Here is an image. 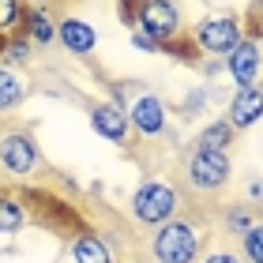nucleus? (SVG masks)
<instances>
[{
    "label": "nucleus",
    "instance_id": "obj_28",
    "mask_svg": "<svg viewBox=\"0 0 263 263\" xmlns=\"http://www.w3.org/2000/svg\"><path fill=\"white\" fill-rule=\"evenodd\" d=\"M259 90H263V83H259Z\"/></svg>",
    "mask_w": 263,
    "mask_h": 263
},
{
    "label": "nucleus",
    "instance_id": "obj_8",
    "mask_svg": "<svg viewBox=\"0 0 263 263\" xmlns=\"http://www.w3.org/2000/svg\"><path fill=\"white\" fill-rule=\"evenodd\" d=\"M259 68H263V42L252 38V34H245L241 45L222 61V71H226V79H230L233 87H256Z\"/></svg>",
    "mask_w": 263,
    "mask_h": 263
},
{
    "label": "nucleus",
    "instance_id": "obj_20",
    "mask_svg": "<svg viewBox=\"0 0 263 263\" xmlns=\"http://www.w3.org/2000/svg\"><path fill=\"white\" fill-rule=\"evenodd\" d=\"M241 256H245V263H263V222H256L241 237Z\"/></svg>",
    "mask_w": 263,
    "mask_h": 263
},
{
    "label": "nucleus",
    "instance_id": "obj_3",
    "mask_svg": "<svg viewBox=\"0 0 263 263\" xmlns=\"http://www.w3.org/2000/svg\"><path fill=\"white\" fill-rule=\"evenodd\" d=\"M184 184L192 188L196 196H218L226 192V184L233 181V158L226 151H207V147H192L181 162Z\"/></svg>",
    "mask_w": 263,
    "mask_h": 263
},
{
    "label": "nucleus",
    "instance_id": "obj_18",
    "mask_svg": "<svg viewBox=\"0 0 263 263\" xmlns=\"http://www.w3.org/2000/svg\"><path fill=\"white\" fill-rule=\"evenodd\" d=\"M23 11H27L23 0H0V38H11L23 27Z\"/></svg>",
    "mask_w": 263,
    "mask_h": 263
},
{
    "label": "nucleus",
    "instance_id": "obj_22",
    "mask_svg": "<svg viewBox=\"0 0 263 263\" xmlns=\"http://www.w3.org/2000/svg\"><path fill=\"white\" fill-rule=\"evenodd\" d=\"M132 49H139V53H162V45L158 42H154V38H147V34H143V30H132Z\"/></svg>",
    "mask_w": 263,
    "mask_h": 263
},
{
    "label": "nucleus",
    "instance_id": "obj_25",
    "mask_svg": "<svg viewBox=\"0 0 263 263\" xmlns=\"http://www.w3.org/2000/svg\"><path fill=\"white\" fill-rule=\"evenodd\" d=\"M203 105H207V90L199 87V90H192V98L184 102V113H196V109H203Z\"/></svg>",
    "mask_w": 263,
    "mask_h": 263
},
{
    "label": "nucleus",
    "instance_id": "obj_24",
    "mask_svg": "<svg viewBox=\"0 0 263 263\" xmlns=\"http://www.w3.org/2000/svg\"><path fill=\"white\" fill-rule=\"evenodd\" d=\"M252 38H263V0L252 4Z\"/></svg>",
    "mask_w": 263,
    "mask_h": 263
},
{
    "label": "nucleus",
    "instance_id": "obj_6",
    "mask_svg": "<svg viewBox=\"0 0 263 263\" xmlns=\"http://www.w3.org/2000/svg\"><path fill=\"white\" fill-rule=\"evenodd\" d=\"M124 113H128L132 136H139V139H162L165 132H170V109H165V102L151 90H136L132 102L124 105Z\"/></svg>",
    "mask_w": 263,
    "mask_h": 263
},
{
    "label": "nucleus",
    "instance_id": "obj_19",
    "mask_svg": "<svg viewBox=\"0 0 263 263\" xmlns=\"http://www.w3.org/2000/svg\"><path fill=\"white\" fill-rule=\"evenodd\" d=\"M222 226H226V230H230V233L245 237V233H248V230H252V226H256V214L248 211L245 203H241V207H226V214H222Z\"/></svg>",
    "mask_w": 263,
    "mask_h": 263
},
{
    "label": "nucleus",
    "instance_id": "obj_9",
    "mask_svg": "<svg viewBox=\"0 0 263 263\" xmlns=\"http://www.w3.org/2000/svg\"><path fill=\"white\" fill-rule=\"evenodd\" d=\"M87 121H90V128H94V136L109 139L113 147H128L132 124H128L124 105H117V102H94L90 113H87Z\"/></svg>",
    "mask_w": 263,
    "mask_h": 263
},
{
    "label": "nucleus",
    "instance_id": "obj_7",
    "mask_svg": "<svg viewBox=\"0 0 263 263\" xmlns=\"http://www.w3.org/2000/svg\"><path fill=\"white\" fill-rule=\"evenodd\" d=\"M42 165V151L30 132H4L0 136V170L11 177H30Z\"/></svg>",
    "mask_w": 263,
    "mask_h": 263
},
{
    "label": "nucleus",
    "instance_id": "obj_10",
    "mask_svg": "<svg viewBox=\"0 0 263 263\" xmlns=\"http://www.w3.org/2000/svg\"><path fill=\"white\" fill-rule=\"evenodd\" d=\"M226 121H230V128L237 136L263 121V90H259V83L256 87H237L233 90L230 105H226Z\"/></svg>",
    "mask_w": 263,
    "mask_h": 263
},
{
    "label": "nucleus",
    "instance_id": "obj_17",
    "mask_svg": "<svg viewBox=\"0 0 263 263\" xmlns=\"http://www.w3.org/2000/svg\"><path fill=\"white\" fill-rule=\"evenodd\" d=\"M30 57H34V45L23 38V34H11V38H4V45H0V64L11 68V64H30Z\"/></svg>",
    "mask_w": 263,
    "mask_h": 263
},
{
    "label": "nucleus",
    "instance_id": "obj_13",
    "mask_svg": "<svg viewBox=\"0 0 263 263\" xmlns=\"http://www.w3.org/2000/svg\"><path fill=\"white\" fill-rule=\"evenodd\" d=\"M19 30H23V38L30 45H57V19L49 15L45 4L23 11V27Z\"/></svg>",
    "mask_w": 263,
    "mask_h": 263
},
{
    "label": "nucleus",
    "instance_id": "obj_27",
    "mask_svg": "<svg viewBox=\"0 0 263 263\" xmlns=\"http://www.w3.org/2000/svg\"><path fill=\"white\" fill-rule=\"evenodd\" d=\"M248 199H252V203H263V181H248Z\"/></svg>",
    "mask_w": 263,
    "mask_h": 263
},
{
    "label": "nucleus",
    "instance_id": "obj_16",
    "mask_svg": "<svg viewBox=\"0 0 263 263\" xmlns=\"http://www.w3.org/2000/svg\"><path fill=\"white\" fill-rule=\"evenodd\" d=\"M27 222H30V211L19 199L0 196V233H19V230H27Z\"/></svg>",
    "mask_w": 263,
    "mask_h": 263
},
{
    "label": "nucleus",
    "instance_id": "obj_4",
    "mask_svg": "<svg viewBox=\"0 0 263 263\" xmlns=\"http://www.w3.org/2000/svg\"><path fill=\"white\" fill-rule=\"evenodd\" d=\"M245 38V23L241 15H233V11H214V15H203L192 34H188V42L196 45V53L203 57H214V61H226L237 45Z\"/></svg>",
    "mask_w": 263,
    "mask_h": 263
},
{
    "label": "nucleus",
    "instance_id": "obj_11",
    "mask_svg": "<svg viewBox=\"0 0 263 263\" xmlns=\"http://www.w3.org/2000/svg\"><path fill=\"white\" fill-rule=\"evenodd\" d=\"M57 45H64L71 57L87 61V57H94V49H98V30H94L87 19L68 15V19L57 23Z\"/></svg>",
    "mask_w": 263,
    "mask_h": 263
},
{
    "label": "nucleus",
    "instance_id": "obj_1",
    "mask_svg": "<svg viewBox=\"0 0 263 263\" xmlns=\"http://www.w3.org/2000/svg\"><path fill=\"white\" fill-rule=\"evenodd\" d=\"M181 184L165 181V177H143V181L132 188V199H128V214L132 222L143 226V230H158L170 218H181Z\"/></svg>",
    "mask_w": 263,
    "mask_h": 263
},
{
    "label": "nucleus",
    "instance_id": "obj_26",
    "mask_svg": "<svg viewBox=\"0 0 263 263\" xmlns=\"http://www.w3.org/2000/svg\"><path fill=\"white\" fill-rule=\"evenodd\" d=\"M117 4H121V19L132 27V11H136V4H139V0H117Z\"/></svg>",
    "mask_w": 263,
    "mask_h": 263
},
{
    "label": "nucleus",
    "instance_id": "obj_12",
    "mask_svg": "<svg viewBox=\"0 0 263 263\" xmlns=\"http://www.w3.org/2000/svg\"><path fill=\"white\" fill-rule=\"evenodd\" d=\"M68 252H71V263H117L109 241L102 233H90V230H79L71 237Z\"/></svg>",
    "mask_w": 263,
    "mask_h": 263
},
{
    "label": "nucleus",
    "instance_id": "obj_15",
    "mask_svg": "<svg viewBox=\"0 0 263 263\" xmlns=\"http://www.w3.org/2000/svg\"><path fill=\"white\" fill-rule=\"evenodd\" d=\"M27 94H30L27 79H23L15 68H4V64H0V113H15L19 105L27 102Z\"/></svg>",
    "mask_w": 263,
    "mask_h": 263
},
{
    "label": "nucleus",
    "instance_id": "obj_23",
    "mask_svg": "<svg viewBox=\"0 0 263 263\" xmlns=\"http://www.w3.org/2000/svg\"><path fill=\"white\" fill-rule=\"evenodd\" d=\"M199 263H245L241 252H230V248H214V252H207Z\"/></svg>",
    "mask_w": 263,
    "mask_h": 263
},
{
    "label": "nucleus",
    "instance_id": "obj_5",
    "mask_svg": "<svg viewBox=\"0 0 263 263\" xmlns=\"http://www.w3.org/2000/svg\"><path fill=\"white\" fill-rule=\"evenodd\" d=\"M132 30H143L147 38H154L165 49L170 42L181 38L184 11L177 0H139L136 11H132Z\"/></svg>",
    "mask_w": 263,
    "mask_h": 263
},
{
    "label": "nucleus",
    "instance_id": "obj_21",
    "mask_svg": "<svg viewBox=\"0 0 263 263\" xmlns=\"http://www.w3.org/2000/svg\"><path fill=\"white\" fill-rule=\"evenodd\" d=\"M162 53H173L177 61H184V64H192L196 57H199V53H196V45L188 42V34H181V38H177V42H170V45H165Z\"/></svg>",
    "mask_w": 263,
    "mask_h": 263
},
{
    "label": "nucleus",
    "instance_id": "obj_14",
    "mask_svg": "<svg viewBox=\"0 0 263 263\" xmlns=\"http://www.w3.org/2000/svg\"><path fill=\"white\" fill-rule=\"evenodd\" d=\"M233 143H237V132L230 128V121H226V117H214V121H207L196 132L192 147H207V151H226V154H230Z\"/></svg>",
    "mask_w": 263,
    "mask_h": 263
},
{
    "label": "nucleus",
    "instance_id": "obj_2",
    "mask_svg": "<svg viewBox=\"0 0 263 263\" xmlns=\"http://www.w3.org/2000/svg\"><path fill=\"white\" fill-rule=\"evenodd\" d=\"M199 252H203V230L188 218H170L147 237L151 263H196Z\"/></svg>",
    "mask_w": 263,
    "mask_h": 263
}]
</instances>
